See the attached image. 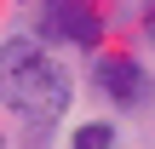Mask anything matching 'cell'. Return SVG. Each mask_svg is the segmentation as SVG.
<instances>
[{
	"label": "cell",
	"mask_w": 155,
	"mask_h": 149,
	"mask_svg": "<svg viewBox=\"0 0 155 149\" xmlns=\"http://www.w3.org/2000/svg\"><path fill=\"white\" fill-rule=\"evenodd\" d=\"M0 103L35 132H52L75 109V75L35 34H6L0 40Z\"/></svg>",
	"instance_id": "1"
},
{
	"label": "cell",
	"mask_w": 155,
	"mask_h": 149,
	"mask_svg": "<svg viewBox=\"0 0 155 149\" xmlns=\"http://www.w3.org/2000/svg\"><path fill=\"white\" fill-rule=\"evenodd\" d=\"M46 52L69 46V52H104L109 40V11L98 0H35V29H29Z\"/></svg>",
	"instance_id": "2"
},
{
	"label": "cell",
	"mask_w": 155,
	"mask_h": 149,
	"mask_svg": "<svg viewBox=\"0 0 155 149\" xmlns=\"http://www.w3.org/2000/svg\"><path fill=\"white\" fill-rule=\"evenodd\" d=\"M86 80H92V92H98L115 115H144V109L155 103V75H150V63H144L138 52H127V46L92 52Z\"/></svg>",
	"instance_id": "3"
},
{
	"label": "cell",
	"mask_w": 155,
	"mask_h": 149,
	"mask_svg": "<svg viewBox=\"0 0 155 149\" xmlns=\"http://www.w3.org/2000/svg\"><path fill=\"white\" fill-rule=\"evenodd\" d=\"M69 149H121V126L115 121H75V132H69Z\"/></svg>",
	"instance_id": "4"
},
{
	"label": "cell",
	"mask_w": 155,
	"mask_h": 149,
	"mask_svg": "<svg viewBox=\"0 0 155 149\" xmlns=\"http://www.w3.org/2000/svg\"><path fill=\"white\" fill-rule=\"evenodd\" d=\"M138 29H144V40L155 46V0H144V6H138Z\"/></svg>",
	"instance_id": "5"
},
{
	"label": "cell",
	"mask_w": 155,
	"mask_h": 149,
	"mask_svg": "<svg viewBox=\"0 0 155 149\" xmlns=\"http://www.w3.org/2000/svg\"><path fill=\"white\" fill-rule=\"evenodd\" d=\"M0 149H6V132H0Z\"/></svg>",
	"instance_id": "6"
},
{
	"label": "cell",
	"mask_w": 155,
	"mask_h": 149,
	"mask_svg": "<svg viewBox=\"0 0 155 149\" xmlns=\"http://www.w3.org/2000/svg\"><path fill=\"white\" fill-rule=\"evenodd\" d=\"M17 6H23V0H17Z\"/></svg>",
	"instance_id": "7"
}]
</instances>
